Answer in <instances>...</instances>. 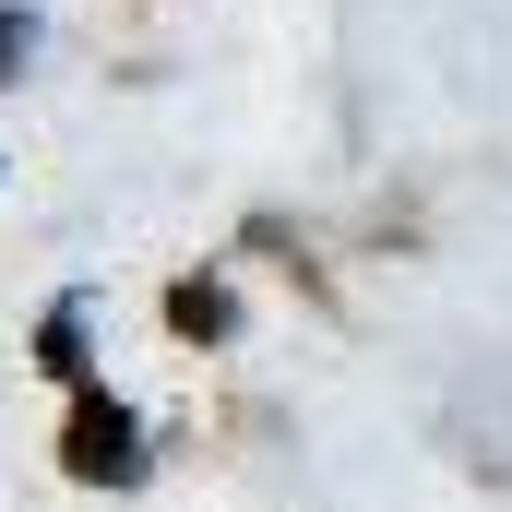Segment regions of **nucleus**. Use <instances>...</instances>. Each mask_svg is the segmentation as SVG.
I'll return each instance as SVG.
<instances>
[{
	"label": "nucleus",
	"mask_w": 512,
	"mask_h": 512,
	"mask_svg": "<svg viewBox=\"0 0 512 512\" xmlns=\"http://www.w3.org/2000/svg\"><path fill=\"white\" fill-rule=\"evenodd\" d=\"M60 465H72L84 489H120V477H143V429H131V405L84 393V405H72V429H60Z\"/></svg>",
	"instance_id": "f257e3e1"
},
{
	"label": "nucleus",
	"mask_w": 512,
	"mask_h": 512,
	"mask_svg": "<svg viewBox=\"0 0 512 512\" xmlns=\"http://www.w3.org/2000/svg\"><path fill=\"white\" fill-rule=\"evenodd\" d=\"M167 322H179L191 346H215V334H227V286H179V298H167Z\"/></svg>",
	"instance_id": "f03ea898"
},
{
	"label": "nucleus",
	"mask_w": 512,
	"mask_h": 512,
	"mask_svg": "<svg viewBox=\"0 0 512 512\" xmlns=\"http://www.w3.org/2000/svg\"><path fill=\"white\" fill-rule=\"evenodd\" d=\"M24 36H36V24H24V12H0V84L24 72Z\"/></svg>",
	"instance_id": "7ed1b4c3"
}]
</instances>
